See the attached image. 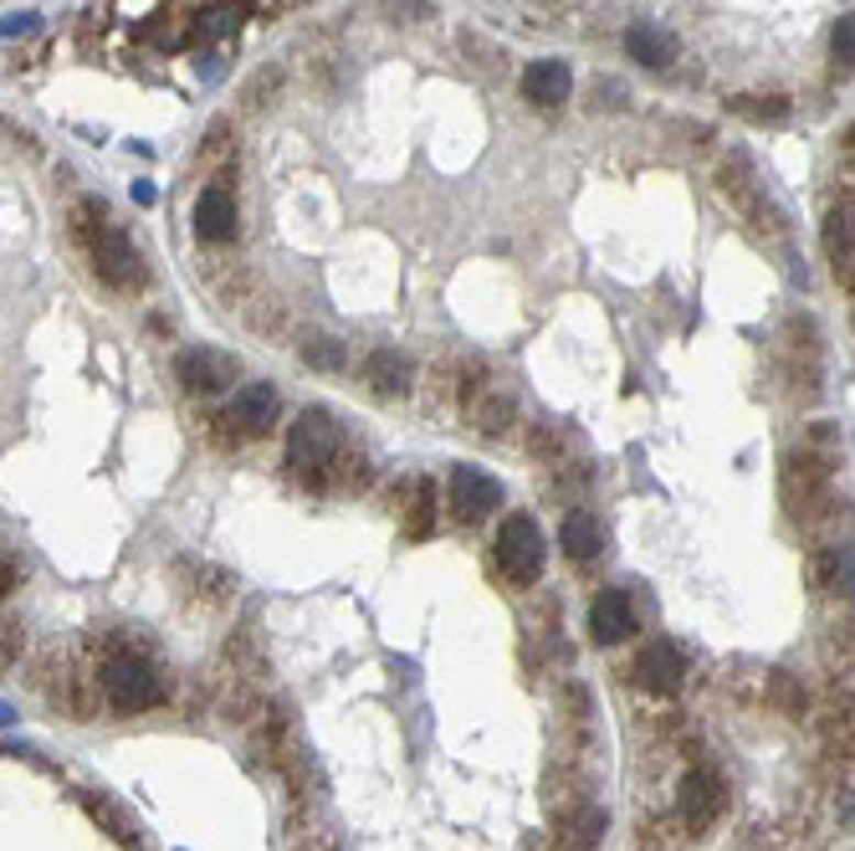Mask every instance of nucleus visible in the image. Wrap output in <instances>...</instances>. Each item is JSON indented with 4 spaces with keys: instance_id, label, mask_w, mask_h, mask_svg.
Masks as SVG:
<instances>
[{
    "instance_id": "f257e3e1",
    "label": "nucleus",
    "mask_w": 855,
    "mask_h": 851,
    "mask_svg": "<svg viewBox=\"0 0 855 851\" xmlns=\"http://www.w3.org/2000/svg\"><path fill=\"white\" fill-rule=\"evenodd\" d=\"M103 692L119 713H144V708H154V702L164 698V683H160V673H154L149 657L119 652V657H108V667H103Z\"/></svg>"
},
{
    "instance_id": "f03ea898",
    "label": "nucleus",
    "mask_w": 855,
    "mask_h": 851,
    "mask_svg": "<svg viewBox=\"0 0 855 851\" xmlns=\"http://www.w3.org/2000/svg\"><path fill=\"white\" fill-rule=\"evenodd\" d=\"M497 565H502V575H507L513 585H533L538 575H544L548 549H544V534H538V523H533L528 513H517V519L502 523V534H497Z\"/></svg>"
},
{
    "instance_id": "7ed1b4c3",
    "label": "nucleus",
    "mask_w": 855,
    "mask_h": 851,
    "mask_svg": "<svg viewBox=\"0 0 855 851\" xmlns=\"http://www.w3.org/2000/svg\"><path fill=\"white\" fill-rule=\"evenodd\" d=\"M339 457V421L328 416V411H303L287 436V462L297 472H313V467H328Z\"/></svg>"
},
{
    "instance_id": "20e7f679",
    "label": "nucleus",
    "mask_w": 855,
    "mask_h": 851,
    "mask_svg": "<svg viewBox=\"0 0 855 851\" xmlns=\"http://www.w3.org/2000/svg\"><path fill=\"white\" fill-rule=\"evenodd\" d=\"M635 683L646 687V692H677L681 683H687V652H681L677 642H666V636H656V642L640 646V657H635Z\"/></svg>"
},
{
    "instance_id": "39448f33",
    "label": "nucleus",
    "mask_w": 855,
    "mask_h": 851,
    "mask_svg": "<svg viewBox=\"0 0 855 851\" xmlns=\"http://www.w3.org/2000/svg\"><path fill=\"white\" fill-rule=\"evenodd\" d=\"M497 503H502V482L487 478L482 467H457V472H451V509H457L461 523L487 519Z\"/></svg>"
},
{
    "instance_id": "423d86ee",
    "label": "nucleus",
    "mask_w": 855,
    "mask_h": 851,
    "mask_svg": "<svg viewBox=\"0 0 855 851\" xmlns=\"http://www.w3.org/2000/svg\"><path fill=\"white\" fill-rule=\"evenodd\" d=\"M92 257H98V272H103L113 287H139L144 283V262H139L133 241L123 237L119 226H103V237H98Z\"/></svg>"
},
{
    "instance_id": "0eeeda50",
    "label": "nucleus",
    "mask_w": 855,
    "mask_h": 851,
    "mask_svg": "<svg viewBox=\"0 0 855 851\" xmlns=\"http://www.w3.org/2000/svg\"><path fill=\"white\" fill-rule=\"evenodd\" d=\"M635 631V600L631 590H600L590 605V636L600 646H615Z\"/></svg>"
},
{
    "instance_id": "6e6552de",
    "label": "nucleus",
    "mask_w": 855,
    "mask_h": 851,
    "mask_svg": "<svg viewBox=\"0 0 855 851\" xmlns=\"http://www.w3.org/2000/svg\"><path fill=\"white\" fill-rule=\"evenodd\" d=\"M179 380H185V390H200V395H210V390H226L231 385V374H237V364H231V354H221V349H206V343H195V349H185L179 354Z\"/></svg>"
},
{
    "instance_id": "1a4fd4ad",
    "label": "nucleus",
    "mask_w": 855,
    "mask_h": 851,
    "mask_svg": "<svg viewBox=\"0 0 855 851\" xmlns=\"http://www.w3.org/2000/svg\"><path fill=\"white\" fill-rule=\"evenodd\" d=\"M717 810H723V779L712 775V770H692V775L681 779V816L692 831H708L717 821Z\"/></svg>"
},
{
    "instance_id": "9d476101",
    "label": "nucleus",
    "mask_w": 855,
    "mask_h": 851,
    "mask_svg": "<svg viewBox=\"0 0 855 851\" xmlns=\"http://www.w3.org/2000/svg\"><path fill=\"white\" fill-rule=\"evenodd\" d=\"M569 88H574V77H569V67H563L559 57H544V62H528L523 67V98L538 108H553L569 98Z\"/></svg>"
},
{
    "instance_id": "9b49d317",
    "label": "nucleus",
    "mask_w": 855,
    "mask_h": 851,
    "mask_svg": "<svg viewBox=\"0 0 855 851\" xmlns=\"http://www.w3.org/2000/svg\"><path fill=\"white\" fill-rule=\"evenodd\" d=\"M195 231H200L206 241H231L237 237V200H231L226 185L200 190V200H195Z\"/></svg>"
},
{
    "instance_id": "f8f14e48",
    "label": "nucleus",
    "mask_w": 855,
    "mask_h": 851,
    "mask_svg": "<svg viewBox=\"0 0 855 851\" xmlns=\"http://www.w3.org/2000/svg\"><path fill=\"white\" fill-rule=\"evenodd\" d=\"M272 416H277V390L272 385H241L231 395V411H226V421L241 426V432H266Z\"/></svg>"
},
{
    "instance_id": "ddd939ff",
    "label": "nucleus",
    "mask_w": 855,
    "mask_h": 851,
    "mask_svg": "<svg viewBox=\"0 0 855 851\" xmlns=\"http://www.w3.org/2000/svg\"><path fill=\"white\" fill-rule=\"evenodd\" d=\"M625 52H631L640 67H671V57H677V36L666 26H656V21H635L631 31H625Z\"/></svg>"
},
{
    "instance_id": "4468645a",
    "label": "nucleus",
    "mask_w": 855,
    "mask_h": 851,
    "mask_svg": "<svg viewBox=\"0 0 855 851\" xmlns=\"http://www.w3.org/2000/svg\"><path fill=\"white\" fill-rule=\"evenodd\" d=\"M559 538H563V549H569V559H594V554L605 549V528H600V519L584 509L563 513Z\"/></svg>"
},
{
    "instance_id": "2eb2a0df",
    "label": "nucleus",
    "mask_w": 855,
    "mask_h": 851,
    "mask_svg": "<svg viewBox=\"0 0 855 851\" xmlns=\"http://www.w3.org/2000/svg\"><path fill=\"white\" fill-rule=\"evenodd\" d=\"M513 421H517V401L507 395V390H476V401H472V426L476 432L502 436Z\"/></svg>"
},
{
    "instance_id": "dca6fc26",
    "label": "nucleus",
    "mask_w": 855,
    "mask_h": 851,
    "mask_svg": "<svg viewBox=\"0 0 855 851\" xmlns=\"http://www.w3.org/2000/svg\"><path fill=\"white\" fill-rule=\"evenodd\" d=\"M364 374L380 395H405V390H410V359L395 354V349H374Z\"/></svg>"
},
{
    "instance_id": "f3484780",
    "label": "nucleus",
    "mask_w": 855,
    "mask_h": 851,
    "mask_svg": "<svg viewBox=\"0 0 855 851\" xmlns=\"http://www.w3.org/2000/svg\"><path fill=\"white\" fill-rule=\"evenodd\" d=\"M825 247H830V262H835V277H841V283H851V206L830 210Z\"/></svg>"
},
{
    "instance_id": "a211bd4d",
    "label": "nucleus",
    "mask_w": 855,
    "mask_h": 851,
    "mask_svg": "<svg viewBox=\"0 0 855 851\" xmlns=\"http://www.w3.org/2000/svg\"><path fill=\"white\" fill-rule=\"evenodd\" d=\"M241 26V6H226V0H216V6H206L200 11V21H195V36L200 42H221V36H237Z\"/></svg>"
},
{
    "instance_id": "6ab92c4d",
    "label": "nucleus",
    "mask_w": 855,
    "mask_h": 851,
    "mask_svg": "<svg viewBox=\"0 0 855 851\" xmlns=\"http://www.w3.org/2000/svg\"><path fill=\"white\" fill-rule=\"evenodd\" d=\"M303 359H308L313 370H343V343L328 339V334H313V339L303 343Z\"/></svg>"
},
{
    "instance_id": "aec40b11",
    "label": "nucleus",
    "mask_w": 855,
    "mask_h": 851,
    "mask_svg": "<svg viewBox=\"0 0 855 851\" xmlns=\"http://www.w3.org/2000/svg\"><path fill=\"white\" fill-rule=\"evenodd\" d=\"M825 590L830 596H845V590H851V549H845V544L825 549Z\"/></svg>"
},
{
    "instance_id": "412c9836",
    "label": "nucleus",
    "mask_w": 855,
    "mask_h": 851,
    "mask_svg": "<svg viewBox=\"0 0 855 851\" xmlns=\"http://www.w3.org/2000/svg\"><path fill=\"white\" fill-rule=\"evenodd\" d=\"M36 26H42V15H36V11H15V15H6V21H0V36L11 42V36H31Z\"/></svg>"
},
{
    "instance_id": "4be33fe9",
    "label": "nucleus",
    "mask_w": 855,
    "mask_h": 851,
    "mask_svg": "<svg viewBox=\"0 0 855 851\" xmlns=\"http://www.w3.org/2000/svg\"><path fill=\"white\" fill-rule=\"evenodd\" d=\"M830 46H835V62H845V67H851V46H855L851 15H841V21H835V36H830Z\"/></svg>"
},
{
    "instance_id": "5701e85b",
    "label": "nucleus",
    "mask_w": 855,
    "mask_h": 851,
    "mask_svg": "<svg viewBox=\"0 0 855 851\" xmlns=\"http://www.w3.org/2000/svg\"><path fill=\"white\" fill-rule=\"evenodd\" d=\"M743 113H753V119H783V103L774 98V103H737Z\"/></svg>"
},
{
    "instance_id": "b1692460",
    "label": "nucleus",
    "mask_w": 855,
    "mask_h": 851,
    "mask_svg": "<svg viewBox=\"0 0 855 851\" xmlns=\"http://www.w3.org/2000/svg\"><path fill=\"white\" fill-rule=\"evenodd\" d=\"M133 200H139V206H154V200H160V185H154V179H139V185H133Z\"/></svg>"
},
{
    "instance_id": "393cba45",
    "label": "nucleus",
    "mask_w": 855,
    "mask_h": 851,
    "mask_svg": "<svg viewBox=\"0 0 855 851\" xmlns=\"http://www.w3.org/2000/svg\"><path fill=\"white\" fill-rule=\"evenodd\" d=\"M0 723H15V713H11V708H6V702H0Z\"/></svg>"
},
{
    "instance_id": "a878e982",
    "label": "nucleus",
    "mask_w": 855,
    "mask_h": 851,
    "mask_svg": "<svg viewBox=\"0 0 855 851\" xmlns=\"http://www.w3.org/2000/svg\"><path fill=\"white\" fill-rule=\"evenodd\" d=\"M6 585H11V580H6V569H0V600H6Z\"/></svg>"
}]
</instances>
